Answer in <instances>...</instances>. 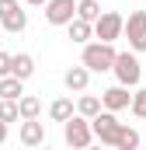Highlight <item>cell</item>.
I'll list each match as a JSON object with an SVG mask.
<instances>
[{"mask_svg": "<svg viewBox=\"0 0 146 150\" xmlns=\"http://www.w3.org/2000/svg\"><path fill=\"white\" fill-rule=\"evenodd\" d=\"M122 35L136 52H146V11H132L129 21H122Z\"/></svg>", "mask_w": 146, "mask_h": 150, "instance_id": "cell-5", "label": "cell"}, {"mask_svg": "<svg viewBox=\"0 0 146 150\" xmlns=\"http://www.w3.org/2000/svg\"><path fill=\"white\" fill-rule=\"evenodd\" d=\"M122 14H115V11H105V14H98L94 18V35L101 38V42H115V38H122Z\"/></svg>", "mask_w": 146, "mask_h": 150, "instance_id": "cell-6", "label": "cell"}, {"mask_svg": "<svg viewBox=\"0 0 146 150\" xmlns=\"http://www.w3.org/2000/svg\"><path fill=\"white\" fill-rule=\"evenodd\" d=\"M111 63H115V45L111 42H84V67L91 70V74H105L111 70Z\"/></svg>", "mask_w": 146, "mask_h": 150, "instance_id": "cell-1", "label": "cell"}, {"mask_svg": "<svg viewBox=\"0 0 146 150\" xmlns=\"http://www.w3.org/2000/svg\"><path fill=\"white\" fill-rule=\"evenodd\" d=\"M0 143H7V122L0 119Z\"/></svg>", "mask_w": 146, "mask_h": 150, "instance_id": "cell-24", "label": "cell"}, {"mask_svg": "<svg viewBox=\"0 0 146 150\" xmlns=\"http://www.w3.org/2000/svg\"><path fill=\"white\" fill-rule=\"evenodd\" d=\"M139 140H143V136H139L132 126H122V129H118V140H115V147H118V150H136V147H139Z\"/></svg>", "mask_w": 146, "mask_h": 150, "instance_id": "cell-17", "label": "cell"}, {"mask_svg": "<svg viewBox=\"0 0 146 150\" xmlns=\"http://www.w3.org/2000/svg\"><path fill=\"white\" fill-rule=\"evenodd\" d=\"M4 74H11V56L7 52H0V77Z\"/></svg>", "mask_w": 146, "mask_h": 150, "instance_id": "cell-22", "label": "cell"}, {"mask_svg": "<svg viewBox=\"0 0 146 150\" xmlns=\"http://www.w3.org/2000/svg\"><path fill=\"white\" fill-rule=\"evenodd\" d=\"M66 25H70V38H73V42H80V45L94 35V25H91V21H84V18H77V14H73Z\"/></svg>", "mask_w": 146, "mask_h": 150, "instance_id": "cell-12", "label": "cell"}, {"mask_svg": "<svg viewBox=\"0 0 146 150\" xmlns=\"http://www.w3.org/2000/svg\"><path fill=\"white\" fill-rule=\"evenodd\" d=\"M129 101H132V94H129L125 84H115V87H108V91L101 94V108H108V112H122V108H129Z\"/></svg>", "mask_w": 146, "mask_h": 150, "instance_id": "cell-8", "label": "cell"}, {"mask_svg": "<svg viewBox=\"0 0 146 150\" xmlns=\"http://www.w3.org/2000/svg\"><path fill=\"white\" fill-rule=\"evenodd\" d=\"M111 70H115V77H118V84H125V87H136L139 77H143V67H139V59H136L132 52H115Z\"/></svg>", "mask_w": 146, "mask_h": 150, "instance_id": "cell-4", "label": "cell"}, {"mask_svg": "<svg viewBox=\"0 0 146 150\" xmlns=\"http://www.w3.org/2000/svg\"><path fill=\"white\" fill-rule=\"evenodd\" d=\"M18 140H21L25 147L45 143V122H38V119H21V133H18Z\"/></svg>", "mask_w": 146, "mask_h": 150, "instance_id": "cell-9", "label": "cell"}, {"mask_svg": "<svg viewBox=\"0 0 146 150\" xmlns=\"http://www.w3.org/2000/svg\"><path fill=\"white\" fill-rule=\"evenodd\" d=\"M87 80H91V70L80 63V67H70L66 77H63V84L70 87V91H87Z\"/></svg>", "mask_w": 146, "mask_h": 150, "instance_id": "cell-10", "label": "cell"}, {"mask_svg": "<svg viewBox=\"0 0 146 150\" xmlns=\"http://www.w3.org/2000/svg\"><path fill=\"white\" fill-rule=\"evenodd\" d=\"M25 94V80H18L14 74L0 77V98H21Z\"/></svg>", "mask_w": 146, "mask_h": 150, "instance_id": "cell-14", "label": "cell"}, {"mask_svg": "<svg viewBox=\"0 0 146 150\" xmlns=\"http://www.w3.org/2000/svg\"><path fill=\"white\" fill-rule=\"evenodd\" d=\"M0 21H4V28H7L11 35H18V32H25V28H28V14H25L21 7H14V11H7V14H4Z\"/></svg>", "mask_w": 146, "mask_h": 150, "instance_id": "cell-13", "label": "cell"}, {"mask_svg": "<svg viewBox=\"0 0 146 150\" xmlns=\"http://www.w3.org/2000/svg\"><path fill=\"white\" fill-rule=\"evenodd\" d=\"M25 4H45V0H25Z\"/></svg>", "mask_w": 146, "mask_h": 150, "instance_id": "cell-25", "label": "cell"}, {"mask_svg": "<svg viewBox=\"0 0 146 150\" xmlns=\"http://www.w3.org/2000/svg\"><path fill=\"white\" fill-rule=\"evenodd\" d=\"M63 136H66V143L77 150H84V147H91V140H94V133H91V119L87 115H70L66 122H63Z\"/></svg>", "mask_w": 146, "mask_h": 150, "instance_id": "cell-2", "label": "cell"}, {"mask_svg": "<svg viewBox=\"0 0 146 150\" xmlns=\"http://www.w3.org/2000/svg\"><path fill=\"white\" fill-rule=\"evenodd\" d=\"M77 14V0H45V21L49 25H66Z\"/></svg>", "mask_w": 146, "mask_h": 150, "instance_id": "cell-7", "label": "cell"}, {"mask_svg": "<svg viewBox=\"0 0 146 150\" xmlns=\"http://www.w3.org/2000/svg\"><path fill=\"white\" fill-rule=\"evenodd\" d=\"M98 14H101V4H98V0H77V18H84V21L94 25Z\"/></svg>", "mask_w": 146, "mask_h": 150, "instance_id": "cell-19", "label": "cell"}, {"mask_svg": "<svg viewBox=\"0 0 146 150\" xmlns=\"http://www.w3.org/2000/svg\"><path fill=\"white\" fill-rule=\"evenodd\" d=\"M70 115H73V101L70 98H56V101L49 105V119H52V122H66Z\"/></svg>", "mask_w": 146, "mask_h": 150, "instance_id": "cell-16", "label": "cell"}, {"mask_svg": "<svg viewBox=\"0 0 146 150\" xmlns=\"http://www.w3.org/2000/svg\"><path fill=\"white\" fill-rule=\"evenodd\" d=\"M118 129H122V122H118L115 112H108V108H101V112L91 119V133H94V140H101V143H108V147H115Z\"/></svg>", "mask_w": 146, "mask_h": 150, "instance_id": "cell-3", "label": "cell"}, {"mask_svg": "<svg viewBox=\"0 0 146 150\" xmlns=\"http://www.w3.org/2000/svg\"><path fill=\"white\" fill-rule=\"evenodd\" d=\"M14 7H18V0H0V18H4L7 11H14Z\"/></svg>", "mask_w": 146, "mask_h": 150, "instance_id": "cell-23", "label": "cell"}, {"mask_svg": "<svg viewBox=\"0 0 146 150\" xmlns=\"http://www.w3.org/2000/svg\"><path fill=\"white\" fill-rule=\"evenodd\" d=\"M11 74L18 77V80H28V77L35 74V59H32L28 52H18V56H11Z\"/></svg>", "mask_w": 146, "mask_h": 150, "instance_id": "cell-11", "label": "cell"}, {"mask_svg": "<svg viewBox=\"0 0 146 150\" xmlns=\"http://www.w3.org/2000/svg\"><path fill=\"white\" fill-rule=\"evenodd\" d=\"M38 112H42V101L35 94H21L18 98V115L21 119H38Z\"/></svg>", "mask_w": 146, "mask_h": 150, "instance_id": "cell-15", "label": "cell"}, {"mask_svg": "<svg viewBox=\"0 0 146 150\" xmlns=\"http://www.w3.org/2000/svg\"><path fill=\"white\" fill-rule=\"evenodd\" d=\"M0 119L4 122H18V98H0Z\"/></svg>", "mask_w": 146, "mask_h": 150, "instance_id": "cell-20", "label": "cell"}, {"mask_svg": "<svg viewBox=\"0 0 146 150\" xmlns=\"http://www.w3.org/2000/svg\"><path fill=\"white\" fill-rule=\"evenodd\" d=\"M77 112L87 115V119H94V115L101 112V98L98 94H80V101H77Z\"/></svg>", "mask_w": 146, "mask_h": 150, "instance_id": "cell-18", "label": "cell"}, {"mask_svg": "<svg viewBox=\"0 0 146 150\" xmlns=\"http://www.w3.org/2000/svg\"><path fill=\"white\" fill-rule=\"evenodd\" d=\"M129 108H132V115H139V119H146V87H139V91L132 94Z\"/></svg>", "mask_w": 146, "mask_h": 150, "instance_id": "cell-21", "label": "cell"}]
</instances>
